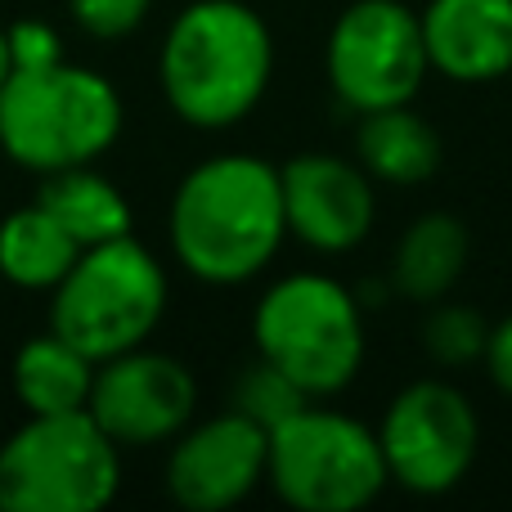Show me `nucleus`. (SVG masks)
<instances>
[{"mask_svg": "<svg viewBox=\"0 0 512 512\" xmlns=\"http://www.w3.org/2000/svg\"><path fill=\"white\" fill-rule=\"evenodd\" d=\"M167 239L198 283L234 288L279 256L288 239L279 167L256 153H216L171 194Z\"/></svg>", "mask_w": 512, "mask_h": 512, "instance_id": "f257e3e1", "label": "nucleus"}, {"mask_svg": "<svg viewBox=\"0 0 512 512\" xmlns=\"http://www.w3.org/2000/svg\"><path fill=\"white\" fill-rule=\"evenodd\" d=\"M270 77L274 36L248 0H194L162 36V99L198 131H225L252 117Z\"/></svg>", "mask_w": 512, "mask_h": 512, "instance_id": "f03ea898", "label": "nucleus"}, {"mask_svg": "<svg viewBox=\"0 0 512 512\" xmlns=\"http://www.w3.org/2000/svg\"><path fill=\"white\" fill-rule=\"evenodd\" d=\"M117 135L122 95L95 68L59 59L50 68H14L0 86V149L36 176L99 162Z\"/></svg>", "mask_w": 512, "mask_h": 512, "instance_id": "7ed1b4c3", "label": "nucleus"}, {"mask_svg": "<svg viewBox=\"0 0 512 512\" xmlns=\"http://www.w3.org/2000/svg\"><path fill=\"white\" fill-rule=\"evenodd\" d=\"M252 342L292 387L328 400L351 387L364 364V301L333 274H283L256 301Z\"/></svg>", "mask_w": 512, "mask_h": 512, "instance_id": "20e7f679", "label": "nucleus"}, {"mask_svg": "<svg viewBox=\"0 0 512 512\" xmlns=\"http://www.w3.org/2000/svg\"><path fill=\"white\" fill-rule=\"evenodd\" d=\"M171 283L162 261L135 234L81 248L50 292V328L90 360H113L153 337L167 315Z\"/></svg>", "mask_w": 512, "mask_h": 512, "instance_id": "39448f33", "label": "nucleus"}, {"mask_svg": "<svg viewBox=\"0 0 512 512\" xmlns=\"http://www.w3.org/2000/svg\"><path fill=\"white\" fill-rule=\"evenodd\" d=\"M122 490V445L86 414H27L0 445V512H99Z\"/></svg>", "mask_w": 512, "mask_h": 512, "instance_id": "423d86ee", "label": "nucleus"}, {"mask_svg": "<svg viewBox=\"0 0 512 512\" xmlns=\"http://www.w3.org/2000/svg\"><path fill=\"white\" fill-rule=\"evenodd\" d=\"M265 481L297 512H360L387 490L378 427L328 405H301L270 427Z\"/></svg>", "mask_w": 512, "mask_h": 512, "instance_id": "0eeeda50", "label": "nucleus"}, {"mask_svg": "<svg viewBox=\"0 0 512 512\" xmlns=\"http://www.w3.org/2000/svg\"><path fill=\"white\" fill-rule=\"evenodd\" d=\"M328 86L351 113L409 104L432 72L423 18L405 0H351L328 32Z\"/></svg>", "mask_w": 512, "mask_h": 512, "instance_id": "6e6552de", "label": "nucleus"}, {"mask_svg": "<svg viewBox=\"0 0 512 512\" xmlns=\"http://www.w3.org/2000/svg\"><path fill=\"white\" fill-rule=\"evenodd\" d=\"M387 477L409 495H450L481 450V418L454 382L418 378L391 396L378 423Z\"/></svg>", "mask_w": 512, "mask_h": 512, "instance_id": "1a4fd4ad", "label": "nucleus"}, {"mask_svg": "<svg viewBox=\"0 0 512 512\" xmlns=\"http://www.w3.org/2000/svg\"><path fill=\"white\" fill-rule=\"evenodd\" d=\"M86 414L122 450L171 445L198 414V382L189 364L144 342L113 360H99Z\"/></svg>", "mask_w": 512, "mask_h": 512, "instance_id": "9d476101", "label": "nucleus"}, {"mask_svg": "<svg viewBox=\"0 0 512 512\" xmlns=\"http://www.w3.org/2000/svg\"><path fill=\"white\" fill-rule=\"evenodd\" d=\"M270 432L239 409L189 423L167 454V495L189 512L239 508L265 481Z\"/></svg>", "mask_w": 512, "mask_h": 512, "instance_id": "9b49d317", "label": "nucleus"}, {"mask_svg": "<svg viewBox=\"0 0 512 512\" xmlns=\"http://www.w3.org/2000/svg\"><path fill=\"white\" fill-rule=\"evenodd\" d=\"M279 180L288 234L306 243L310 252L342 256L369 239L378 194H373V176L360 162L337 158V153H301V158L283 162Z\"/></svg>", "mask_w": 512, "mask_h": 512, "instance_id": "f8f14e48", "label": "nucleus"}, {"mask_svg": "<svg viewBox=\"0 0 512 512\" xmlns=\"http://www.w3.org/2000/svg\"><path fill=\"white\" fill-rule=\"evenodd\" d=\"M418 18L432 72L459 86L512 72V0H427Z\"/></svg>", "mask_w": 512, "mask_h": 512, "instance_id": "ddd939ff", "label": "nucleus"}, {"mask_svg": "<svg viewBox=\"0 0 512 512\" xmlns=\"http://www.w3.org/2000/svg\"><path fill=\"white\" fill-rule=\"evenodd\" d=\"M472 256V234L454 212H423L409 221L391 252V288L400 297L432 306L454 292Z\"/></svg>", "mask_w": 512, "mask_h": 512, "instance_id": "4468645a", "label": "nucleus"}, {"mask_svg": "<svg viewBox=\"0 0 512 512\" xmlns=\"http://www.w3.org/2000/svg\"><path fill=\"white\" fill-rule=\"evenodd\" d=\"M355 162L373 176V185H396V189L423 185L441 167V135L409 104L360 113Z\"/></svg>", "mask_w": 512, "mask_h": 512, "instance_id": "2eb2a0df", "label": "nucleus"}, {"mask_svg": "<svg viewBox=\"0 0 512 512\" xmlns=\"http://www.w3.org/2000/svg\"><path fill=\"white\" fill-rule=\"evenodd\" d=\"M36 203L72 234L77 248H99V243L126 239L135 230V212L126 194L108 176H99L95 162L41 176Z\"/></svg>", "mask_w": 512, "mask_h": 512, "instance_id": "dca6fc26", "label": "nucleus"}, {"mask_svg": "<svg viewBox=\"0 0 512 512\" xmlns=\"http://www.w3.org/2000/svg\"><path fill=\"white\" fill-rule=\"evenodd\" d=\"M95 369L99 364L86 351H77L68 337L45 328L18 346L9 382L27 414H72V409H86Z\"/></svg>", "mask_w": 512, "mask_h": 512, "instance_id": "f3484780", "label": "nucleus"}, {"mask_svg": "<svg viewBox=\"0 0 512 512\" xmlns=\"http://www.w3.org/2000/svg\"><path fill=\"white\" fill-rule=\"evenodd\" d=\"M81 248L41 203L18 207L0 221V279L23 292H54Z\"/></svg>", "mask_w": 512, "mask_h": 512, "instance_id": "a211bd4d", "label": "nucleus"}, {"mask_svg": "<svg viewBox=\"0 0 512 512\" xmlns=\"http://www.w3.org/2000/svg\"><path fill=\"white\" fill-rule=\"evenodd\" d=\"M490 324L481 310L459 306V301H432V315L423 319V351L432 364L463 369L472 360H486Z\"/></svg>", "mask_w": 512, "mask_h": 512, "instance_id": "6ab92c4d", "label": "nucleus"}, {"mask_svg": "<svg viewBox=\"0 0 512 512\" xmlns=\"http://www.w3.org/2000/svg\"><path fill=\"white\" fill-rule=\"evenodd\" d=\"M301 405H310V396L301 387H292L288 378H283L274 364H265L261 355H256V364L234 378V400L230 409H239V414H248L252 423H261L265 432L270 427H279L288 414H297Z\"/></svg>", "mask_w": 512, "mask_h": 512, "instance_id": "aec40b11", "label": "nucleus"}, {"mask_svg": "<svg viewBox=\"0 0 512 512\" xmlns=\"http://www.w3.org/2000/svg\"><path fill=\"white\" fill-rule=\"evenodd\" d=\"M72 18L95 41H122L149 18L153 0H68Z\"/></svg>", "mask_w": 512, "mask_h": 512, "instance_id": "412c9836", "label": "nucleus"}, {"mask_svg": "<svg viewBox=\"0 0 512 512\" xmlns=\"http://www.w3.org/2000/svg\"><path fill=\"white\" fill-rule=\"evenodd\" d=\"M5 36H9V59H14V68H50V63L63 59L59 32H54L50 23H41V18L9 23Z\"/></svg>", "mask_w": 512, "mask_h": 512, "instance_id": "4be33fe9", "label": "nucleus"}, {"mask_svg": "<svg viewBox=\"0 0 512 512\" xmlns=\"http://www.w3.org/2000/svg\"><path fill=\"white\" fill-rule=\"evenodd\" d=\"M486 373L504 396H512V315L490 324V342H486Z\"/></svg>", "mask_w": 512, "mask_h": 512, "instance_id": "5701e85b", "label": "nucleus"}, {"mask_svg": "<svg viewBox=\"0 0 512 512\" xmlns=\"http://www.w3.org/2000/svg\"><path fill=\"white\" fill-rule=\"evenodd\" d=\"M9 72H14V59H9V36H5V27H0V86L9 81Z\"/></svg>", "mask_w": 512, "mask_h": 512, "instance_id": "b1692460", "label": "nucleus"}]
</instances>
